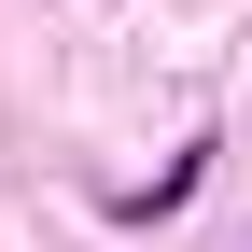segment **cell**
I'll list each match as a JSON object with an SVG mask.
<instances>
[{
    "label": "cell",
    "mask_w": 252,
    "mask_h": 252,
    "mask_svg": "<svg viewBox=\"0 0 252 252\" xmlns=\"http://www.w3.org/2000/svg\"><path fill=\"white\" fill-rule=\"evenodd\" d=\"M196 168H210V140H196V154H168V168H154L140 196H126V224H154V210H182V196H196Z\"/></svg>",
    "instance_id": "cell-1"
}]
</instances>
